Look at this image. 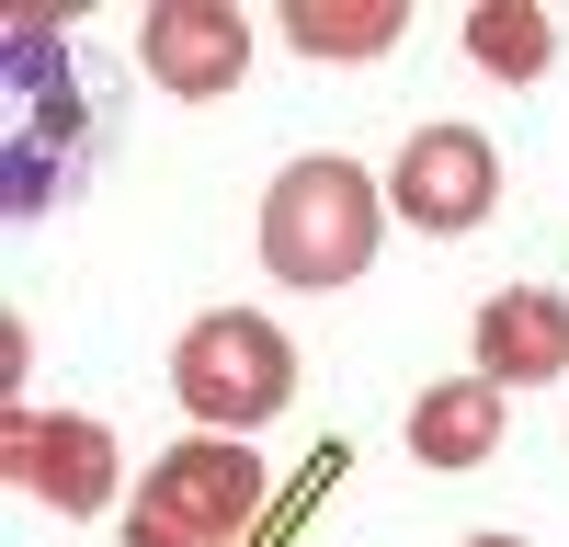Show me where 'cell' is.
Here are the masks:
<instances>
[{
  "label": "cell",
  "mask_w": 569,
  "mask_h": 547,
  "mask_svg": "<svg viewBox=\"0 0 569 547\" xmlns=\"http://www.w3.org/2000/svg\"><path fill=\"white\" fill-rule=\"evenodd\" d=\"M388 206L410 228H433V240H456V228H479L501 206V149L479 126H421L399 149V171H388Z\"/></svg>",
  "instance_id": "obj_6"
},
{
  "label": "cell",
  "mask_w": 569,
  "mask_h": 547,
  "mask_svg": "<svg viewBox=\"0 0 569 547\" xmlns=\"http://www.w3.org/2000/svg\"><path fill=\"white\" fill-rule=\"evenodd\" d=\"M467 547H525V536H467Z\"/></svg>",
  "instance_id": "obj_13"
},
{
  "label": "cell",
  "mask_w": 569,
  "mask_h": 547,
  "mask_svg": "<svg viewBox=\"0 0 569 547\" xmlns=\"http://www.w3.org/2000/svg\"><path fill=\"white\" fill-rule=\"evenodd\" d=\"M376 228H388V182H376L365 160H297L262 195V274L273 286H297V297H319V286H353V274L376 262Z\"/></svg>",
  "instance_id": "obj_1"
},
{
  "label": "cell",
  "mask_w": 569,
  "mask_h": 547,
  "mask_svg": "<svg viewBox=\"0 0 569 547\" xmlns=\"http://www.w3.org/2000/svg\"><path fill=\"white\" fill-rule=\"evenodd\" d=\"M479 377H501V388H558V377H569V297L501 286V297L479 308Z\"/></svg>",
  "instance_id": "obj_8"
},
{
  "label": "cell",
  "mask_w": 569,
  "mask_h": 547,
  "mask_svg": "<svg viewBox=\"0 0 569 547\" xmlns=\"http://www.w3.org/2000/svg\"><path fill=\"white\" fill-rule=\"evenodd\" d=\"M0 479L34 490L46 514H103L114 479H126V445L91 410H12L0 422Z\"/></svg>",
  "instance_id": "obj_5"
},
{
  "label": "cell",
  "mask_w": 569,
  "mask_h": 547,
  "mask_svg": "<svg viewBox=\"0 0 569 547\" xmlns=\"http://www.w3.org/2000/svg\"><path fill=\"white\" fill-rule=\"evenodd\" d=\"M262 456L240 434H182L171 456H149V490H137V514H160L171 536H194V547H240L262 525Z\"/></svg>",
  "instance_id": "obj_4"
},
{
  "label": "cell",
  "mask_w": 569,
  "mask_h": 547,
  "mask_svg": "<svg viewBox=\"0 0 569 547\" xmlns=\"http://www.w3.org/2000/svg\"><path fill=\"white\" fill-rule=\"evenodd\" d=\"M171 399L194 410V434H251V422H273L297 399V342L262 308H206L171 342Z\"/></svg>",
  "instance_id": "obj_3"
},
{
  "label": "cell",
  "mask_w": 569,
  "mask_h": 547,
  "mask_svg": "<svg viewBox=\"0 0 569 547\" xmlns=\"http://www.w3.org/2000/svg\"><path fill=\"white\" fill-rule=\"evenodd\" d=\"M467 58H479L490 80H547L558 23L536 12V0H479V12H467Z\"/></svg>",
  "instance_id": "obj_11"
},
{
  "label": "cell",
  "mask_w": 569,
  "mask_h": 547,
  "mask_svg": "<svg viewBox=\"0 0 569 547\" xmlns=\"http://www.w3.org/2000/svg\"><path fill=\"white\" fill-rule=\"evenodd\" d=\"M410 456H421V468H479V456H501V377H445V388H421Z\"/></svg>",
  "instance_id": "obj_9"
},
{
  "label": "cell",
  "mask_w": 569,
  "mask_h": 547,
  "mask_svg": "<svg viewBox=\"0 0 569 547\" xmlns=\"http://www.w3.org/2000/svg\"><path fill=\"white\" fill-rule=\"evenodd\" d=\"M399 34H410V0H284L297 58H388Z\"/></svg>",
  "instance_id": "obj_10"
},
{
  "label": "cell",
  "mask_w": 569,
  "mask_h": 547,
  "mask_svg": "<svg viewBox=\"0 0 569 547\" xmlns=\"http://www.w3.org/2000/svg\"><path fill=\"white\" fill-rule=\"evenodd\" d=\"M0 69H12V217H46L69 195V182L91 171V149H103V137H91V103H80V69H69V46L46 34L34 12L0 34Z\"/></svg>",
  "instance_id": "obj_2"
},
{
  "label": "cell",
  "mask_w": 569,
  "mask_h": 547,
  "mask_svg": "<svg viewBox=\"0 0 569 547\" xmlns=\"http://www.w3.org/2000/svg\"><path fill=\"white\" fill-rule=\"evenodd\" d=\"M126 547H194V536H171L160 514H126Z\"/></svg>",
  "instance_id": "obj_12"
},
{
  "label": "cell",
  "mask_w": 569,
  "mask_h": 547,
  "mask_svg": "<svg viewBox=\"0 0 569 547\" xmlns=\"http://www.w3.org/2000/svg\"><path fill=\"white\" fill-rule=\"evenodd\" d=\"M137 58H149L160 91L217 103V91H240V69H251V23L228 12V0H160V12L137 23Z\"/></svg>",
  "instance_id": "obj_7"
}]
</instances>
